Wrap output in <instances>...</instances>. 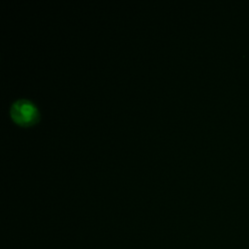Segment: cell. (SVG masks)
<instances>
[{"label":"cell","mask_w":249,"mask_h":249,"mask_svg":"<svg viewBox=\"0 0 249 249\" xmlns=\"http://www.w3.org/2000/svg\"><path fill=\"white\" fill-rule=\"evenodd\" d=\"M10 114L13 120L19 124H30L37 121L38 111L34 104L27 99H18L11 105Z\"/></svg>","instance_id":"obj_1"}]
</instances>
